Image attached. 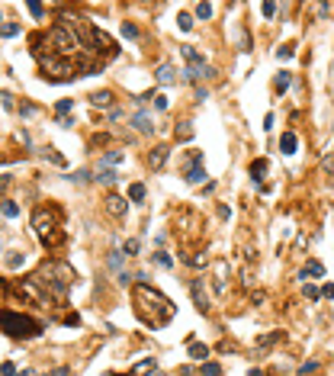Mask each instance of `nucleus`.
<instances>
[{"label": "nucleus", "mask_w": 334, "mask_h": 376, "mask_svg": "<svg viewBox=\"0 0 334 376\" xmlns=\"http://www.w3.org/2000/svg\"><path fill=\"white\" fill-rule=\"evenodd\" d=\"M132 302H135L138 318H142L145 325H151V328L171 325L174 312H177V309H174V302L167 299V296L157 290V286L145 283V280H138V283L132 286Z\"/></svg>", "instance_id": "obj_1"}, {"label": "nucleus", "mask_w": 334, "mask_h": 376, "mask_svg": "<svg viewBox=\"0 0 334 376\" xmlns=\"http://www.w3.org/2000/svg\"><path fill=\"white\" fill-rule=\"evenodd\" d=\"M29 280L42 293V302H58L61 305L68 299V290H71V283L77 280V274L65 264V260H42Z\"/></svg>", "instance_id": "obj_2"}, {"label": "nucleus", "mask_w": 334, "mask_h": 376, "mask_svg": "<svg viewBox=\"0 0 334 376\" xmlns=\"http://www.w3.org/2000/svg\"><path fill=\"white\" fill-rule=\"evenodd\" d=\"M32 232L36 238L45 244V248H61L68 241V232H65V222H61V209L58 206H36L32 209Z\"/></svg>", "instance_id": "obj_3"}, {"label": "nucleus", "mask_w": 334, "mask_h": 376, "mask_svg": "<svg viewBox=\"0 0 334 376\" xmlns=\"http://www.w3.org/2000/svg\"><path fill=\"white\" fill-rule=\"evenodd\" d=\"M42 68V77L51 84H65V81H74V77H81V65L71 58H61V55H45L39 61Z\"/></svg>", "instance_id": "obj_4"}, {"label": "nucleus", "mask_w": 334, "mask_h": 376, "mask_svg": "<svg viewBox=\"0 0 334 376\" xmlns=\"http://www.w3.org/2000/svg\"><path fill=\"white\" fill-rule=\"evenodd\" d=\"M4 335L7 338H39L42 335V321L20 315L13 309H4Z\"/></svg>", "instance_id": "obj_5"}, {"label": "nucleus", "mask_w": 334, "mask_h": 376, "mask_svg": "<svg viewBox=\"0 0 334 376\" xmlns=\"http://www.w3.org/2000/svg\"><path fill=\"white\" fill-rule=\"evenodd\" d=\"M180 55L187 58V71H183V74H187V81H199V77H212L215 74L193 45H180Z\"/></svg>", "instance_id": "obj_6"}, {"label": "nucleus", "mask_w": 334, "mask_h": 376, "mask_svg": "<svg viewBox=\"0 0 334 376\" xmlns=\"http://www.w3.org/2000/svg\"><path fill=\"white\" fill-rule=\"evenodd\" d=\"M187 183H203L206 180V168H203V151H190L187 158V171H183Z\"/></svg>", "instance_id": "obj_7"}, {"label": "nucleus", "mask_w": 334, "mask_h": 376, "mask_svg": "<svg viewBox=\"0 0 334 376\" xmlns=\"http://www.w3.org/2000/svg\"><path fill=\"white\" fill-rule=\"evenodd\" d=\"M190 293H193L196 309H199V312H209V296H206V290H203V280H193V283H190Z\"/></svg>", "instance_id": "obj_8"}, {"label": "nucleus", "mask_w": 334, "mask_h": 376, "mask_svg": "<svg viewBox=\"0 0 334 376\" xmlns=\"http://www.w3.org/2000/svg\"><path fill=\"white\" fill-rule=\"evenodd\" d=\"M167 158H171V148L157 145V148H151V154H148V164H151V171H161L167 164Z\"/></svg>", "instance_id": "obj_9"}, {"label": "nucleus", "mask_w": 334, "mask_h": 376, "mask_svg": "<svg viewBox=\"0 0 334 376\" xmlns=\"http://www.w3.org/2000/svg\"><path fill=\"white\" fill-rule=\"evenodd\" d=\"M103 206H106V212H109L113 219H122V216H126V199H122L119 193H109Z\"/></svg>", "instance_id": "obj_10"}, {"label": "nucleus", "mask_w": 334, "mask_h": 376, "mask_svg": "<svg viewBox=\"0 0 334 376\" xmlns=\"http://www.w3.org/2000/svg\"><path fill=\"white\" fill-rule=\"evenodd\" d=\"M151 373H157V360L154 357H145V360H138L135 366H132L129 376H151Z\"/></svg>", "instance_id": "obj_11"}, {"label": "nucleus", "mask_w": 334, "mask_h": 376, "mask_svg": "<svg viewBox=\"0 0 334 376\" xmlns=\"http://www.w3.org/2000/svg\"><path fill=\"white\" fill-rule=\"evenodd\" d=\"M267 171H270L267 158H257V161L251 164V180H254V183H260V187H263V177H267Z\"/></svg>", "instance_id": "obj_12"}, {"label": "nucleus", "mask_w": 334, "mask_h": 376, "mask_svg": "<svg viewBox=\"0 0 334 376\" xmlns=\"http://www.w3.org/2000/svg\"><path fill=\"white\" fill-rule=\"evenodd\" d=\"M174 81H177V71H174V65H167V61H164V65L157 68V84L167 87V84H174Z\"/></svg>", "instance_id": "obj_13"}, {"label": "nucleus", "mask_w": 334, "mask_h": 376, "mask_svg": "<svg viewBox=\"0 0 334 376\" xmlns=\"http://www.w3.org/2000/svg\"><path fill=\"white\" fill-rule=\"evenodd\" d=\"M309 277V280H318V277H324V267L318 264V260H309V264L302 267V280Z\"/></svg>", "instance_id": "obj_14"}, {"label": "nucleus", "mask_w": 334, "mask_h": 376, "mask_svg": "<svg viewBox=\"0 0 334 376\" xmlns=\"http://www.w3.org/2000/svg\"><path fill=\"white\" fill-rule=\"evenodd\" d=\"M90 103H93V106H103V110H106V106H113V93H109V90H96V93H90Z\"/></svg>", "instance_id": "obj_15"}, {"label": "nucleus", "mask_w": 334, "mask_h": 376, "mask_svg": "<svg viewBox=\"0 0 334 376\" xmlns=\"http://www.w3.org/2000/svg\"><path fill=\"white\" fill-rule=\"evenodd\" d=\"M132 122H135V129L138 132H151V116H148V113H135V116H132Z\"/></svg>", "instance_id": "obj_16"}, {"label": "nucleus", "mask_w": 334, "mask_h": 376, "mask_svg": "<svg viewBox=\"0 0 334 376\" xmlns=\"http://www.w3.org/2000/svg\"><path fill=\"white\" fill-rule=\"evenodd\" d=\"M190 357H193V360H206V357H209V347L199 344V341H190Z\"/></svg>", "instance_id": "obj_17"}, {"label": "nucleus", "mask_w": 334, "mask_h": 376, "mask_svg": "<svg viewBox=\"0 0 334 376\" xmlns=\"http://www.w3.org/2000/svg\"><path fill=\"white\" fill-rule=\"evenodd\" d=\"M116 177H119V174L113 171V168H106V164H100V171H96V180H100V183H116Z\"/></svg>", "instance_id": "obj_18"}, {"label": "nucleus", "mask_w": 334, "mask_h": 376, "mask_svg": "<svg viewBox=\"0 0 334 376\" xmlns=\"http://www.w3.org/2000/svg\"><path fill=\"white\" fill-rule=\"evenodd\" d=\"M289 81H293V74H289V71H280V74L273 77V90H276V93H283L286 87H289Z\"/></svg>", "instance_id": "obj_19"}, {"label": "nucleus", "mask_w": 334, "mask_h": 376, "mask_svg": "<svg viewBox=\"0 0 334 376\" xmlns=\"http://www.w3.org/2000/svg\"><path fill=\"white\" fill-rule=\"evenodd\" d=\"M280 148H283V154H293V151H296V135H293V132H283V138H280Z\"/></svg>", "instance_id": "obj_20"}, {"label": "nucleus", "mask_w": 334, "mask_h": 376, "mask_svg": "<svg viewBox=\"0 0 334 376\" xmlns=\"http://www.w3.org/2000/svg\"><path fill=\"white\" fill-rule=\"evenodd\" d=\"M71 110H74V100H58L55 103V113H58L61 119H68V113H71Z\"/></svg>", "instance_id": "obj_21"}, {"label": "nucleus", "mask_w": 334, "mask_h": 376, "mask_svg": "<svg viewBox=\"0 0 334 376\" xmlns=\"http://www.w3.org/2000/svg\"><path fill=\"white\" fill-rule=\"evenodd\" d=\"M129 199H132V203H142V199H145V187H142V183H132V187H129Z\"/></svg>", "instance_id": "obj_22"}, {"label": "nucleus", "mask_w": 334, "mask_h": 376, "mask_svg": "<svg viewBox=\"0 0 334 376\" xmlns=\"http://www.w3.org/2000/svg\"><path fill=\"white\" fill-rule=\"evenodd\" d=\"M154 264H157V267H164V270H171V267H174V260H171V254L157 251V254H154Z\"/></svg>", "instance_id": "obj_23"}, {"label": "nucleus", "mask_w": 334, "mask_h": 376, "mask_svg": "<svg viewBox=\"0 0 334 376\" xmlns=\"http://www.w3.org/2000/svg\"><path fill=\"white\" fill-rule=\"evenodd\" d=\"M4 216L7 219H16V216H20V206H16L13 199H4Z\"/></svg>", "instance_id": "obj_24"}, {"label": "nucleus", "mask_w": 334, "mask_h": 376, "mask_svg": "<svg viewBox=\"0 0 334 376\" xmlns=\"http://www.w3.org/2000/svg\"><path fill=\"white\" fill-rule=\"evenodd\" d=\"M26 7H29V13L36 16V20H42V16H45V7H42L39 0H29V4H26Z\"/></svg>", "instance_id": "obj_25"}, {"label": "nucleus", "mask_w": 334, "mask_h": 376, "mask_svg": "<svg viewBox=\"0 0 334 376\" xmlns=\"http://www.w3.org/2000/svg\"><path fill=\"white\" fill-rule=\"evenodd\" d=\"M177 26H180L183 32H190V29H193V16H190V13H180V16H177Z\"/></svg>", "instance_id": "obj_26"}, {"label": "nucleus", "mask_w": 334, "mask_h": 376, "mask_svg": "<svg viewBox=\"0 0 334 376\" xmlns=\"http://www.w3.org/2000/svg\"><path fill=\"white\" fill-rule=\"evenodd\" d=\"M122 36H126V39H138V26L135 23H122Z\"/></svg>", "instance_id": "obj_27"}, {"label": "nucleus", "mask_w": 334, "mask_h": 376, "mask_svg": "<svg viewBox=\"0 0 334 376\" xmlns=\"http://www.w3.org/2000/svg\"><path fill=\"white\" fill-rule=\"evenodd\" d=\"M196 16L199 20H209L212 16V4H196Z\"/></svg>", "instance_id": "obj_28"}, {"label": "nucleus", "mask_w": 334, "mask_h": 376, "mask_svg": "<svg viewBox=\"0 0 334 376\" xmlns=\"http://www.w3.org/2000/svg\"><path fill=\"white\" fill-rule=\"evenodd\" d=\"M16 32H20V26H16L13 20H7V23H4V39H13Z\"/></svg>", "instance_id": "obj_29"}, {"label": "nucleus", "mask_w": 334, "mask_h": 376, "mask_svg": "<svg viewBox=\"0 0 334 376\" xmlns=\"http://www.w3.org/2000/svg\"><path fill=\"white\" fill-rule=\"evenodd\" d=\"M293 55H296V45H289V42L276 48V58H293Z\"/></svg>", "instance_id": "obj_30"}, {"label": "nucleus", "mask_w": 334, "mask_h": 376, "mask_svg": "<svg viewBox=\"0 0 334 376\" xmlns=\"http://www.w3.org/2000/svg\"><path fill=\"white\" fill-rule=\"evenodd\" d=\"M203 376H222V366L218 363H203Z\"/></svg>", "instance_id": "obj_31"}, {"label": "nucleus", "mask_w": 334, "mask_h": 376, "mask_svg": "<svg viewBox=\"0 0 334 376\" xmlns=\"http://www.w3.org/2000/svg\"><path fill=\"white\" fill-rule=\"evenodd\" d=\"M119 161H122V151H106V158H103L106 168H113V164H119Z\"/></svg>", "instance_id": "obj_32"}, {"label": "nucleus", "mask_w": 334, "mask_h": 376, "mask_svg": "<svg viewBox=\"0 0 334 376\" xmlns=\"http://www.w3.org/2000/svg\"><path fill=\"white\" fill-rule=\"evenodd\" d=\"M177 138H180V142H190V138H193V129H190V122H183V126H180Z\"/></svg>", "instance_id": "obj_33"}, {"label": "nucleus", "mask_w": 334, "mask_h": 376, "mask_svg": "<svg viewBox=\"0 0 334 376\" xmlns=\"http://www.w3.org/2000/svg\"><path fill=\"white\" fill-rule=\"evenodd\" d=\"M45 158H51V161L58 164V168H65V158H61V154L55 151V148H45Z\"/></svg>", "instance_id": "obj_34"}, {"label": "nucleus", "mask_w": 334, "mask_h": 376, "mask_svg": "<svg viewBox=\"0 0 334 376\" xmlns=\"http://www.w3.org/2000/svg\"><path fill=\"white\" fill-rule=\"evenodd\" d=\"M260 13L267 16V20H273V16H276V4H263V7H260Z\"/></svg>", "instance_id": "obj_35"}, {"label": "nucleus", "mask_w": 334, "mask_h": 376, "mask_svg": "<svg viewBox=\"0 0 334 376\" xmlns=\"http://www.w3.org/2000/svg\"><path fill=\"white\" fill-rule=\"evenodd\" d=\"M305 296H309V299L315 302V299L321 296V290H318V286H312V283H305Z\"/></svg>", "instance_id": "obj_36"}, {"label": "nucleus", "mask_w": 334, "mask_h": 376, "mask_svg": "<svg viewBox=\"0 0 334 376\" xmlns=\"http://www.w3.org/2000/svg\"><path fill=\"white\" fill-rule=\"evenodd\" d=\"M154 106H157V110H161V113H164L167 106H171V100H167V97H164V93H157V97H154Z\"/></svg>", "instance_id": "obj_37"}, {"label": "nucleus", "mask_w": 334, "mask_h": 376, "mask_svg": "<svg viewBox=\"0 0 334 376\" xmlns=\"http://www.w3.org/2000/svg\"><path fill=\"white\" fill-rule=\"evenodd\" d=\"M315 370H318V363H315V360H309V363H302V366H299V373H315Z\"/></svg>", "instance_id": "obj_38"}, {"label": "nucleus", "mask_w": 334, "mask_h": 376, "mask_svg": "<svg viewBox=\"0 0 334 376\" xmlns=\"http://www.w3.org/2000/svg\"><path fill=\"white\" fill-rule=\"evenodd\" d=\"M324 171H328V174H331V177H334V151L328 154V158H324Z\"/></svg>", "instance_id": "obj_39"}, {"label": "nucleus", "mask_w": 334, "mask_h": 376, "mask_svg": "<svg viewBox=\"0 0 334 376\" xmlns=\"http://www.w3.org/2000/svg\"><path fill=\"white\" fill-rule=\"evenodd\" d=\"M16 373V363L13 360H4V376H13Z\"/></svg>", "instance_id": "obj_40"}, {"label": "nucleus", "mask_w": 334, "mask_h": 376, "mask_svg": "<svg viewBox=\"0 0 334 376\" xmlns=\"http://www.w3.org/2000/svg\"><path fill=\"white\" fill-rule=\"evenodd\" d=\"M126 254H138V241H135V238L126 241Z\"/></svg>", "instance_id": "obj_41"}, {"label": "nucleus", "mask_w": 334, "mask_h": 376, "mask_svg": "<svg viewBox=\"0 0 334 376\" xmlns=\"http://www.w3.org/2000/svg\"><path fill=\"white\" fill-rule=\"evenodd\" d=\"M71 180H77V183H87V180H90V174H87V171H77Z\"/></svg>", "instance_id": "obj_42"}, {"label": "nucleus", "mask_w": 334, "mask_h": 376, "mask_svg": "<svg viewBox=\"0 0 334 376\" xmlns=\"http://www.w3.org/2000/svg\"><path fill=\"white\" fill-rule=\"evenodd\" d=\"M321 296H328V299H334V283H324V290H321Z\"/></svg>", "instance_id": "obj_43"}, {"label": "nucleus", "mask_w": 334, "mask_h": 376, "mask_svg": "<svg viewBox=\"0 0 334 376\" xmlns=\"http://www.w3.org/2000/svg\"><path fill=\"white\" fill-rule=\"evenodd\" d=\"M51 376H68V370H65V366H58V370L51 373Z\"/></svg>", "instance_id": "obj_44"}, {"label": "nucleus", "mask_w": 334, "mask_h": 376, "mask_svg": "<svg viewBox=\"0 0 334 376\" xmlns=\"http://www.w3.org/2000/svg\"><path fill=\"white\" fill-rule=\"evenodd\" d=\"M16 376H36V373H32V370H20V373H16Z\"/></svg>", "instance_id": "obj_45"}, {"label": "nucleus", "mask_w": 334, "mask_h": 376, "mask_svg": "<svg viewBox=\"0 0 334 376\" xmlns=\"http://www.w3.org/2000/svg\"><path fill=\"white\" fill-rule=\"evenodd\" d=\"M248 376H263V373H260V370H251V373H248Z\"/></svg>", "instance_id": "obj_46"}, {"label": "nucleus", "mask_w": 334, "mask_h": 376, "mask_svg": "<svg viewBox=\"0 0 334 376\" xmlns=\"http://www.w3.org/2000/svg\"><path fill=\"white\" fill-rule=\"evenodd\" d=\"M151 376H164V373H151Z\"/></svg>", "instance_id": "obj_47"}]
</instances>
